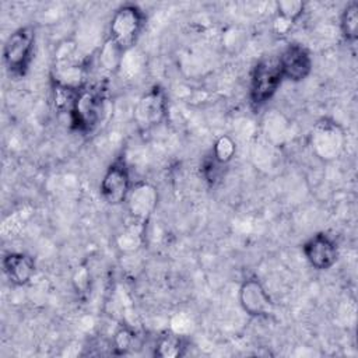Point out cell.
I'll list each match as a JSON object with an SVG mask.
<instances>
[{"label": "cell", "mask_w": 358, "mask_h": 358, "mask_svg": "<svg viewBox=\"0 0 358 358\" xmlns=\"http://www.w3.org/2000/svg\"><path fill=\"white\" fill-rule=\"evenodd\" d=\"M144 27V14L134 4H124L119 7L109 27V39L122 50L129 52L140 36Z\"/></svg>", "instance_id": "cell-1"}, {"label": "cell", "mask_w": 358, "mask_h": 358, "mask_svg": "<svg viewBox=\"0 0 358 358\" xmlns=\"http://www.w3.org/2000/svg\"><path fill=\"white\" fill-rule=\"evenodd\" d=\"M34 45L35 31L32 27H21L7 38L3 49V60L10 74H25L32 60Z\"/></svg>", "instance_id": "cell-2"}, {"label": "cell", "mask_w": 358, "mask_h": 358, "mask_svg": "<svg viewBox=\"0 0 358 358\" xmlns=\"http://www.w3.org/2000/svg\"><path fill=\"white\" fill-rule=\"evenodd\" d=\"M284 77L277 59L260 60L252 71L250 77V101L255 106L266 103L278 90Z\"/></svg>", "instance_id": "cell-3"}, {"label": "cell", "mask_w": 358, "mask_h": 358, "mask_svg": "<svg viewBox=\"0 0 358 358\" xmlns=\"http://www.w3.org/2000/svg\"><path fill=\"white\" fill-rule=\"evenodd\" d=\"M103 96L96 90H80L76 103L71 109L70 119L73 126L80 131H90L101 119Z\"/></svg>", "instance_id": "cell-4"}, {"label": "cell", "mask_w": 358, "mask_h": 358, "mask_svg": "<svg viewBox=\"0 0 358 358\" xmlns=\"http://www.w3.org/2000/svg\"><path fill=\"white\" fill-rule=\"evenodd\" d=\"M101 196L112 206H117L126 201L131 189L130 173L126 164L120 159L112 162L106 169L101 180Z\"/></svg>", "instance_id": "cell-5"}, {"label": "cell", "mask_w": 358, "mask_h": 358, "mask_svg": "<svg viewBox=\"0 0 358 358\" xmlns=\"http://www.w3.org/2000/svg\"><path fill=\"white\" fill-rule=\"evenodd\" d=\"M239 303L242 309L253 317L268 316L273 313L274 303L263 287V284L256 278H246L239 288Z\"/></svg>", "instance_id": "cell-6"}, {"label": "cell", "mask_w": 358, "mask_h": 358, "mask_svg": "<svg viewBox=\"0 0 358 358\" xmlns=\"http://www.w3.org/2000/svg\"><path fill=\"white\" fill-rule=\"evenodd\" d=\"M166 115L165 92L159 87H152L136 103L134 119L143 129H150L164 120Z\"/></svg>", "instance_id": "cell-7"}, {"label": "cell", "mask_w": 358, "mask_h": 358, "mask_svg": "<svg viewBox=\"0 0 358 358\" xmlns=\"http://www.w3.org/2000/svg\"><path fill=\"white\" fill-rule=\"evenodd\" d=\"M157 203H158L157 189L152 185L145 182H140L131 186L129 196L126 199L127 211L131 220L138 225H143L147 222V220L155 211Z\"/></svg>", "instance_id": "cell-8"}, {"label": "cell", "mask_w": 358, "mask_h": 358, "mask_svg": "<svg viewBox=\"0 0 358 358\" xmlns=\"http://www.w3.org/2000/svg\"><path fill=\"white\" fill-rule=\"evenodd\" d=\"M302 250L309 264L316 270L330 268L338 257L337 245L327 234L313 235L305 242Z\"/></svg>", "instance_id": "cell-9"}, {"label": "cell", "mask_w": 358, "mask_h": 358, "mask_svg": "<svg viewBox=\"0 0 358 358\" xmlns=\"http://www.w3.org/2000/svg\"><path fill=\"white\" fill-rule=\"evenodd\" d=\"M344 144L341 129L329 120H322L315 126L312 133V147L315 152L323 159L336 158Z\"/></svg>", "instance_id": "cell-10"}, {"label": "cell", "mask_w": 358, "mask_h": 358, "mask_svg": "<svg viewBox=\"0 0 358 358\" xmlns=\"http://www.w3.org/2000/svg\"><path fill=\"white\" fill-rule=\"evenodd\" d=\"M277 60L282 77L289 81H302L312 70V59L301 45H289Z\"/></svg>", "instance_id": "cell-11"}, {"label": "cell", "mask_w": 358, "mask_h": 358, "mask_svg": "<svg viewBox=\"0 0 358 358\" xmlns=\"http://www.w3.org/2000/svg\"><path fill=\"white\" fill-rule=\"evenodd\" d=\"M3 271L15 285H25L35 273L34 260L24 253H8L3 257Z\"/></svg>", "instance_id": "cell-12"}, {"label": "cell", "mask_w": 358, "mask_h": 358, "mask_svg": "<svg viewBox=\"0 0 358 358\" xmlns=\"http://www.w3.org/2000/svg\"><path fill=\"white\" fill-rule=\"evenodd\" d=\"M183 340L182 336L176 334V333H169L162 336L155 347V355L158 357H164V358H172V357H178L182 355L183 351Z\"/></svg>", "instance_id": "cell-13"}, {"label": "cell", "mask_w": 358, "mask_h": 358, "mask_svg": "<svg viewBox=\"0 0 358 358\" xmlns=\"http://www.w3.org/2000/svg\"><path fill=\"white\" fill-rule=\"evenodd\" d=\"M340 28L347 41H355L358 32V3L347 4L340 18Z\"/></svg>", "instance_id": "cell-14"}, {"label": "cell", "mask_w": 358, "mask_h": 358, "mask_svg": "<svg viewBox=\"0 0 358 358\" xmlns=\"http://www.w3.org/2000/svg\"><path fill=\"white\" fill-rule=\"evenodd\" d=\"M124 52H122L110 39H108L99 52V64L106 70L120 67Z\"/></svg>", "instance_id": "cell-15"}, {"label": "cell", "mask_w": 358, "mask_h": 358, "mask_svg": "<svg viewBox=\"0 0 358 358\" xmlns=\"http://www.w3.org/2000/svg\"><path fill=\"white\" fill-rule=\"evenodd\" d=\"M305 4L301 0H282L277 3V17L288 24H294L303 13Z\"/></svg>", "instance_id": "cell-16"}, {"label": "cell", "mask_w": 358, "mask_h": 358, "mask_svg": "<svg viewBox=\"0 0 358 358\" xmlns=\"http://www.w3.org/2000/svg\"><path fill=\"white\" fill-rule=\"evenodd\" d=\"M236 151V145L234 143V140L229 136H221L214 147H213V152L211 155L220 162V164H227L232 159V157L235 155Z\"/></svg>", "instance_id": "cell-17"}, {"label": "cell", "mask_w": 358, "mask_h": 358, "mask_svg": "<svg viewBox=\"0 0 358 358\" xmlns=\"http://www.w3.org/2000/svg\"><path fill=\"white\" fill-rule=\"evenodd\" d=\"M192 319L183 313H178L173 319H172V331L179 334V336H185L186 333H189L192 330Z\"/></svg>", "instance_id": "cell-18"}, {"label": "cell", "mask_w": 358, "mask_h": 358, "mask_svg": "<svg viewBox=\"0 0 358 358\" xmlns=\"http://www.w3.org/2000/svg\"><path fill=\"white\" fill-rule=\"evenodd\" d=\"M113 341H115V348L119 352H126L131 347V344H133V334L127 329H120L115 334V340Z\"/></svg>", "instance_id": "cell-19"}, {"label": "cell", "mask_w": 358, "mask_h": 358, "mask_svg": "<svg viewBox=\"0 0 358 358\" xmlns=\"http://www.w3.org/2000/svg\"><path fill=\"white\" fill-rule=\"evenodd\" d=\"M222 164H220L213 155L204 161V165H203V173H204V178L210 182H215L218 179V175H220V166Z\"/></svg>", "instance_id": "cell-20"}]
</instances>
